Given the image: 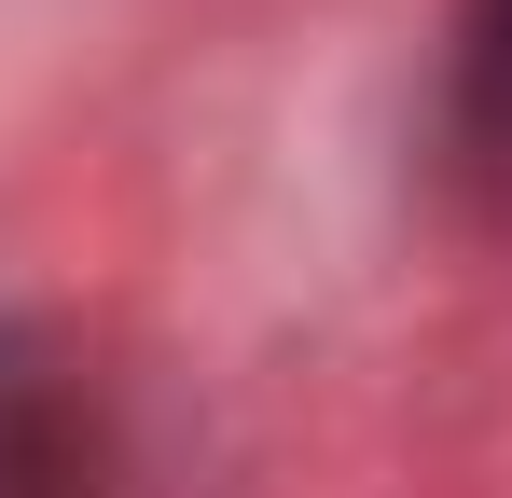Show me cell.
<instances>
[{"label":"cell","mask_w":512,"mask_h":498,"mask_svg":"<svg viewBox=\"0 0 512 498\" xmlns=\"http://www.w3.org/2000/svg\"><path fill=\"white\" fill-rule=\"evenodd\" d=\"M443 166L512 208V0H457V56H443Z\"/></svg>","instance_id":"obj_1"}]
</instances>
